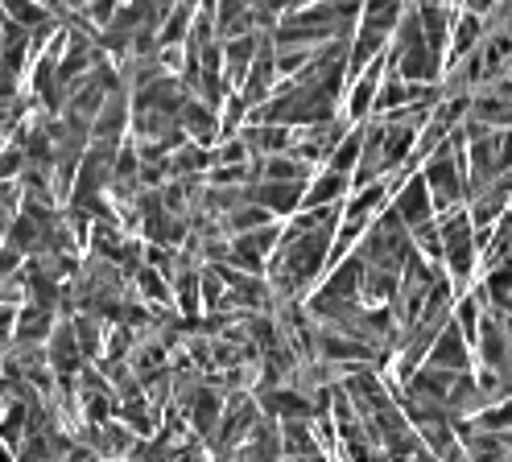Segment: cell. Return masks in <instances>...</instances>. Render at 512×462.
I'll use <instances>...</instances> for the list:
<instances>
[{"label": "cell", "instance_id": "5", "mask_svg": "<svg viewBox=\"0 0 512 462\" xmlns=\"http://www.w3.org/2000/svg\"><path fill=\"white\" fill-rule=\"evenodd\" d=\"M339 194H343V174L339 170H327L323 178H318L314 190H306V203L302 207H327L331 198H339Z\"/></svg>", "mask_w": 512, "mask_h": 462}, {"label": "cell", "instance_id": "1", "mask_svg": "<svg viewBox=\"0 0 512 462\" xmlns=\"http://www.w3.org/2000/svg\"><path fill=\"white\" fill-rule=\"evenodd\" d=\"M455 145V141H451ZM451 145H442L430 165H426V182L434 190V207H455L459 203V194H463V182H459V170H455V161H451Z\"/></svg>", "mask_w": 512, "mask_h": 462}, {"label": "cell", "instance_id": "2", "mask_svg": "<svg viewBox=\"0 0 512 462\" xmlns=\"http://www.w3.org/2000/svg\"><path fill=\"white\" fill-rule=\"evenodd\" d=\"M467 347H471V339H467V330L459 326V322H446V330L438 335V343H434V351L426 355V363H434V368H451V372H471L467 368Z\"/></svg>", "mask_w": 512, "mask_h": 462}, {"label": "cell", "instance_id": "4", "mask_svg": "<svg viewBox=\"0 0 512 462\" xmlns=\"http://www.w3.org/2000/svg\"><path fill=\"white\" fill-rule=\"evenodd\" d=\"M182 120H186L190 132H195V141H215L219 137V120L211 116V104H195V99H186Z\"/></svg>", "mask_w": 512, "mask_h": 462}, {"label": "cell", "instance_id": "3", "mask_svg": "<svg viewBox=\"0 0 512 462\" xmlns=\"http://www.w3.org/2000/svg\"><path fill=\"white\" fill-rule=\"evenodd\" d=\"M430 194H434V190H430V182H426V174H422V178H413V182L397 194L393 207L401 211V219H405L409 227H422V223H430V215L438 211V207L430 203Z\"/></svg>", "mask_w": 512, "mask_h": 462}]
</instances>
